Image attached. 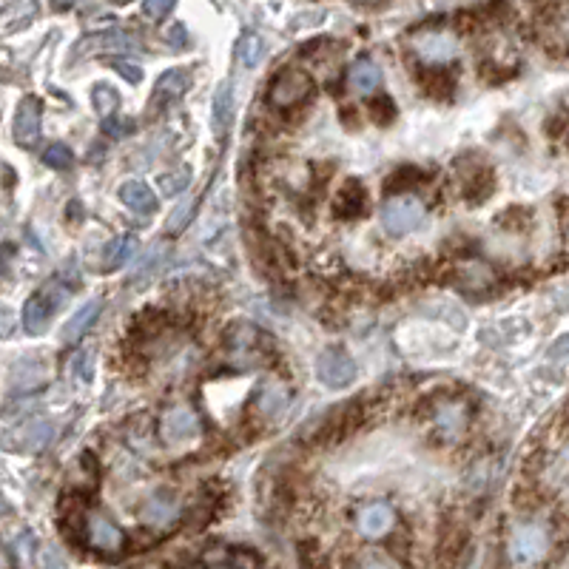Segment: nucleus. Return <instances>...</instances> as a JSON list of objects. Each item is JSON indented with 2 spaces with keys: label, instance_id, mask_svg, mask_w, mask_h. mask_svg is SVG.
I'll list each match as a JSON object with an SVG mask.
<instances>
[{
  "label": "nucleus",
  "instance_id": "1",
  "mask_svg": "<svg viewBox=\"0 0 569 569\" xmlns=\"http://www.w3.org/2000/svg\"><path fill=\"white\" fill-rule=\"evenodd\" d=\"M552 552V530L541 518H527L513 524V530L504 541V558L510 569L541 567Z\"/></svg>",
  "mask_w": 569,
  "mask_h": 569
},
{
  "label": "nucleus",
  "instance_id": "2",
  "mask_svg": "<svg viewBox=\"0 0 569 569\" xmlns=\"http://www.w3.org/2000/svg\"><path fill=\"white\" fill-rule=\"evenodd\" d=\"M311 94H313L311 74L305 72V69H299V66H288V69H282V72L274 77V83H271V89H268V100H271L274 109L288 111L296 109V106H302Z\"/></svg>",
  "mask_w": 569,
  "mask_h": 569
},
{
  "label": "nucleus",
  "instance_id": "3",
  "mask_svg": "<svg viewBox=\"0 0 569 569\" xmlns=\"http://www.w3.org/2000/svg\"><path fill=\"white\" fill-rule=\"evenodd\" d=\"M225 348L231 353V359L239 362V365H259L262 359L271 356V339L268 333H262L254 325H245V322H237L231 325L228 331V339H225Z\"/></svg>",
  "mask_w": 569,
  "mask_h": 569
},
{
  "label": "nucleus",
  "instance_id": "4",
  "mask_svg": "<svg viewBox=\"0 0 569 569\" xmlns=\"http://www.w3.org/2000/svg\"><path fill=\"white\" fill-rule=\"evenodd\" d=\"M66 296L69 294H66V288H60V282H49V285H43L35 296H29L26 305H23V313H20L26 333L40 336V333L46 331V328L52 325V316H55L57 305H60Z\"/></svg>",
  "mask_w": 569,
  "mask_h": 569
},
{
  "label": "nucleus",
  "instance_id": "5",
  "mask_svg": "<svg viewBox=\"0 0 569 569\" xmlns=\"http://www.w3.org/2000/svg\"><path fill=\"white\" fill-rule=\"evenodd\" d=\"M200 416L194 413V407L188 404H174L163 410L160 422H157V436L166 447H180V444H188L191 439L200 436Z\"/></svg>",
  "mask_w": 569,
  "mask_h": 569
},
{
  "label": "nucleus",
  "instance_id": "6",
  "mask_svg": "<svg viewBox=\"0 0 569 569\" xmlns=\"http://www.w3.org/2000/svg\"><path fill=\"white\" fill-rule=\"evenodd\" d=\"M413 55L422 60L424 66H444L459 55V37L447 29H424L410 40Z\"/></svg>",
  "mask_w": 569,
  "mask_h": 569
},
{
  "label": "nucleus",
  "instance_id": "7",
  "mask_svg": "<svg viewBox=\"0 0 569 569\" xmlns=\"http://www.w3.org/2000/svg\"><path fill=\"white\" fill-rule=\"evenodd\" d=\"M424 220V205L413 194H399L393 200L385 202L382 208V225L390 237H404L410 231H416Z\"/></svg>",
  "mask_w": 569,
  "mask_h": 569
},
{
  "label": "nucleus",
  "instance_id": "8",
  "mask_svg": "<svg viewBox=\"0 0 569 569\" xmlns=\"http://www.w3.org/2000/svg\"><path fill=\"white\" fill-rule=\"evenodd\" d=\"M86 541H89V547L94 552H100V555H120V552L126 550V533H123V527L106 513H86Z\"/></svg>",
  "mask_w": 569,
  "mask_h": 569
},
{
  "label": "nucleus",
  "instance_id": "9",
  "mask_svg": "<svg viewBox=\"0 0 569 569\" xmlns=\"http://www.w3.org/2000/svg\"><path fill=\"white\" fill-rule=\"evenodd\" d=\"M316 376L319 382L331 390H342L356 379V362L348 350L342 348H328L322 350V356L316 359Z\"/></svg>",
  "mask_w": 569,
  "mask_h": 569
},
{
  "label": "nucleus",
  "instance_id": "10",
  "mask_svg": "<svg viewBox=\"0 0 569 569\" xmlns=\"http://www.w3.org/2000/svg\"><path fill=\"white\" fill-rule=\"evenodd\" d=\"M52 439H55V424L49 419H26L15 433L6 436V447L35 456V453H43L52 444Z\"/></svg>",
  "mask_w": 569,
  "mask_h": 569
},
{
  "label": "nucleus",
  "instance_id": "11",
  "mask_svg": "<svg viewBox=\"0 0 569 569\" xmlns=\"http://www.w3.org/2000/svg\"><path fill=\"white\" fill-rule=\"evenodd\" d=\"M433 427H436V436H439V439L456 444V441L467 433V427H470V407L459 402V399H447V402L436 404V410H433Z\"/></svg>",
  "mask_w": 569,
  "mask_h": 569
},
{
  "label": "nucleus",
  "instance_id": "12",
  "mask_svg": "<svg viewBox=\"0 0 569 569\" xmlns=\"http://www.w3.org/2000/svg\"><path fill=\"white\" fill-rule=\"evenodd\" d=\"M396 527V513L387 501H373L356 515V530L365 538H385Z\"/></svg>",
  "mask_w": 569,
  "mask_h": 569
},
{
  "label": "nucleus",
  "instance_id": "13",
  "mask_svg": "<svg viewBox=\"0 0 569 569\" xmlns=\"http://www.w3.org/2000/svg\"><path fill=\"white\" fill-rule=\"evenodd\" d=\"M40 111H43V103L26 94L18 103V111H15V143L20 148H32L40 137Z\"/></svg>",
  "mask_w": 569,
  "mask_h": 569
},
{
  "label": "nucleus",
  "instance_id": "14",
  "mask_svg": "<svg viewBox=\"0 0 569 569\" xmlns=\"http://www.w3.org/2000/svg\"><path fill=\"white\" fill-rule=\"evenodd\" d=\"M288 399H291L288 387L276 382V379H262L257 390H254V407H257L259 416H265V419H279L285 413V407H288Z\"/></svg>",
  "mask_w": 569,
  "mask_h": 569
},
{
  "label": "nucleus",
  "instance_id": "15",
  "mask_svg": "<svg viewBox=\"0 0 569 569\" xmlns=\"http://www.w3.org/2000/svg\"><path fill=\"white\" fill-rule=\"evenodd\" d=\"M180 518V504H177V498L171 496H151L143 504V510H140V521L146 524V527H154V530H168L174 521Z\"/></svg>",
  "mask_w": 569,
  "mask_h": 569
},
{
  "label": "nucleus",
  "instance_id": "16",
  "mask_svg": "<svg viewBox=\"0 0 569 569\" xmlns=\"http://www.w3.org/2000/svg\"><path fill=\"white\" fill-rule=\"evenodd\" d=\"M541 481L550 493H569V441L547 459L541 470Z\"/></svg>",
  "mask_w": 569,
  "mask_h": 569
},
{
  "label": "nucleus",
  "instance_id": "17",
  "mask_svg": "<svg viewBox=\"0 0 569 569\" xmlns=\"http://www.w3.org/2000/svg\"><path fill=\"white\" fill-rule=\"evenodd\" d=\"M365 202H368V194H365V185L359 183L356 177H350L348 183L339 188V197H336V217L342 220H356L365 214Z\"/></svg>",
  "mask_w": 569,
  "mask_h": 569
},
{
  "label": "nucleus",
  "instance_id": "18",
  "mask_svg": "<svg viewBox=\"0 0 569 569\" xmlns=\"http://www.w3.org/2000/svg\"><path fill=\"white\" fill-rule=\"evenodd\" d=\"M191 86V74L185 72V69H171L166 72L160 80H157V86H154V106H166V103H174V100H180L185 94V89Z\"/></svg>",
  "mask_w": 569,
  "mask_h": 569
},
{
  "label": "nucleus",
  "instance_id": "19",
  "mask_svg": "<svg viewBox=\"0 0 569 569\" xmlns=\"http://www.w3.org/2000/svg\"><path fill=\"white\" fill-rule=\"evenodd\" d=\"M103 311V302L100 299H89L86 305H80L74 316H69V322H66V328H63V339L66 342H77V339H83L89 328H92L94 322H97V316Z\"/></svg>",
  "mask_w": 569,
  "mask_h": 569
},
{
  "label": "nucleus",
  "instance_id": "20",
  "mask_svg": "<svg viewBox=\"0 0 569 569\" xmlns=\"http://www.w3.org/2000/svg\"><path fill=\"white\" fill-rule=\"evenodd\" d=\"M120 202L134 214H151L157 208V197L143 180H129L120 185Z\"/></svg>",
  "mask_w": 569,
  "mask_h": 569
},
{
  "label": "nucleus",
  "instance_id": "21",
  "mask_svg": "<svg viewBox=\"0 0 569 569\" xmlns=\"http://www.w3.org/2000/svg\"><path fill=\"white\" fill-rule=\"evenodd\" d=\"M348 83L353 92L359 94H373L382 83V74H379V66L370 60V57H359L348 72Z\"/></svg>",
  "mask_w": 569,
  "mask_h": 569
},
{
  "label": "nucleus",
  "instance_id": "22",
  "mask_svg": "<svg viewBox=\"0 0 569 569\" xmlns=\"http://www.w3.org/2000/svg\"><path fill=\"white\" fill-rule=\"evenodd\" d=\"M265 57V40L257 32H242L237 40V49H234V60L242 69H257Z\"/></svg>",
  "mask_w": 569,
  "mask_h": 569
},
{
  "label": "nucleus",
  "instance_id": "23",
  "mask_svg": "<svg viewBox=\"0 0 569 569\" xmlns=\"http://www.w3.org/2000/svg\"><path fill=\"white\" fill-rule=\"evenodd\" d=\"M231 117H234V83L225 80L220 89H217V94H214V131L222 134V131L228 129Z\"/></svg>",
  "mask_w": 569,
  "mask_h": 569
},
{
  "label": "nucleus",
  "instance_id": "24",
  "mask_svg": "<svg viewBox=\"0 0 569 569\" xmlns=\"http://www.w3.org/2000/svg\"><path fill=\"white\" fill-rule=\"evenodd\" d=\"M92 106L103 120H111V117H117V109H120V92L109 83H94Z\"/></svg>",
  "mask_w": 569,
  "mask_h": 569
},
{
  "label": "nucleus",
  "instance_id": "25",
  "mask_svg": "<svg viewBox=\"0 0 569 569\" xmlns=\"http://www.w3.org/2000/svg\"><path fill=\"white\" fill-rule=\"evenodd\" d=\"M134 251H137V239L134 237H117L111 239L109 248H106V257H103V265H106V271H114V268H120V265H126L131 257H134Z\"/></svg>",
  "mask_w": 569,
  "mask_h": 569
},
{
  "label": "nucleus",
  "instance_id": "26",
  "mask_svg": "<svg viewBox=\"0 0 569 569\" xmlns=\"http://www.w3.org/2000/svg\"><path fill=\"white\" fill-rule=\"evenodd\" d=\"M131 46V37L123 35V32H100V35H92V37H83L80 40V49H126Z\"/></svg>",
  "mask_w": 569,
  "mask_h": 569
},
{
  "label": "nucleus",
  "instance_id": "27",
  "mask_svg": "<svg viewBox=\"0 0 569 569\" xmlns=\"http://www.w3.org/2000/svg\"><path fill=\"white\" fill-rule=\"evenodd\" d=\"M157 185H160V194L177 197V194H183L185 188L191 185V168L183 166L177 168V171H171V174H163V177L157 180Z\"/></svg>",
  "mask_w": 569,
  "mask_h": 569
},
{
  "label": "nucleus",
  "instance_id": "28",
  "mask_svg": "<svg viewBox=\"0 0 569 569\" xmlns=\"http://www.w3.org/2000/svg\"><path fill=\"white\" fill-rule=\"evenodd\" d=\"M43 163L49 168H57V171H66V168L74 166V154L72 148L63 146V143H52V146L43 151Z\"/></svg>",
  "mask_w": 569,
  "mask_h": 569
},
{
  "label": "nucleus",
  "instance_id": "29",
  "mask_svg": "<svg viewBox=\"0 0 569 569\" xmlns=\"http://www.w3.org/2000/svg\"><path fill=\"white\" fill-rule=\"evenodd\" d=\"M197 202L200 200H185V202H180L171 214H168V231L171 234H177V231H183L185 225L191 222V217H194V211H197Z\"/></svg>",
  "mask_w": 569,
  "mask_h": 569
},
{
  "label": "nucleus",
  "instance_id": "30",
  "mask_svg": "<svg viewBox=\"0 0 569 569\" xmlns=\"http://www.w3.org/2000/svg\"><path fill=\"white\" fill-rule=\"evenodd\" d=\"M552 40L569 46V6H558L552 18Z\"/></svg>",
  "mask_w": 569,
  "mask_h": 569
},
{
  "label": "nucleus",
  "instance_id": "31",
  "mask_svg": "<svg viewBox=\"0 0 569 569\" xmlns=\"http://www.w3.org/2000/svg\"><path fill=\"white\" fill-rule=\"evenodd\" d=\"M103 131L114 137V140H123V137H129L134 134V120L131 117H111V120H103Z\"/></svg>",
  "mask_w": 569,
  "mask_h": 569
},
{
  "label": "nucleus",
  "instance_id": "32",
  "mask_svg": "<svg viewBox=\"0 0 569 569\" xmlns=\"http://www.w3.org/2000/svg\"><path fill=\"white\" fill-rule=\"evenodd\" d=\"M109 66L114 72H120L129 83H140L143 80V69L137 66V63H129V60H120V57H111Z\"/></svg>",
  "mask_w": 569,
  "mask_h": 569
},
{
  "label": "nucleus",
  "instance_id": "33",
  "mask_svg": "<svg viewBox=\"0 0 569 569\" xmlns=\"http://www.w3.org/2000/svg\"><path fill=\"white\" fill-rule=\"evenodd\" d=\"M228 567L231 569H262V564H259L257 552L234 550L231 552V561H228Z\"/></svg>",
  "mask_w": 569,
  "mask_h": 569
},
{
  "label": "nucleus",
  "instance_id": "34",
  "mask_svg": "<svg viewBox=\"0 0 569 569\" xmlns=\"http://www.w3.org/2000/svg\"><path fill=\"white\" fill-rule=\"evenodd\" d=\"M143 12H146L151 20L160 23V20H166L168 15L174 12V3H171V0H146V3H143Z\"/></svg>",
  "mask_w": 569,
  "mask_h": 569
},
{
  "label": "nucleus",
  "instance_id": "35",
  "mask_svg": "<svg viewBox=\"0 0 569 569\" xmlns=\"http://www.w3.org/2000/svg\"><path fill=\"white\" fill-rule=\"evenodd\" d=\"M373 117H376V123H390L393 120V114H396V109H393V103H390V97H379V100H373Z\"/></svg>",
  "mask_w": 569,
  "mask_h": 569
},
{
  "label": "nucleus",
  "instance_id": "36",
  "mask_svg": "<svg viewBox=\"0 0 569 569\" xmlns=\"http://www.w3.org/2000/svg\"><path fill=\"white\" fill-rule=\"evenodd\" d=\"M43 569H66V564L60 561V555H57V552H46V558H43Z\"/></svg>",
  "mask_w": 569,
  "mask_h": 569
},
{
  "label": "nucleus",
  "instance_id": "37",
  "mask_svg": "<svg viewBox=\"0 0 569 569\" xmlns=\"http://www.w3.org/2000/svg\"><path fill=\"white\" fill-rule=\"evenodd\" d=\"M3 174H6V188L15 183V171H12V166H3Z\"/></svg>",
  "mask_w": 569,
  "mask_h": 569
},
{
  "label": "nucleus",
  "instance_id": "38",
  "mask_svg": "<svg viewBox=\"0 0 569 569\" xmlns=\"http://www.w3.org/2000/svg\"><path fill=\"white\" fill-rule=\"evenodd\" d=\"M359 569H393L390 564H382V561H370V564H365V567Z\"/></svg>",
  "mask_w": 569,
  "mask_h": 569
}]
</instances>
